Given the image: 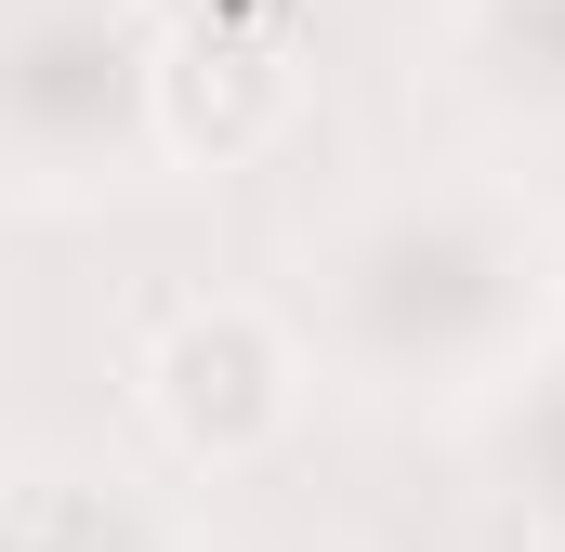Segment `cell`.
Masks as SVG:
<instances>
[{"mask_svg":"<svg viewBox=\"0 0 565 552\" xmlns=\"http://www.w3.org/2000/svg\"><path fill=\"white\" fill-rule=\"evenodd\" d=\"M553 289L565 264L513 184L422 171V184L342 198L302 237V342L369 395H487L540 355Z\"/></svg>","mask_w":565,"mask_h":552,"instance_id":"6da1fadb","label":"cell"},{"mask_svg":"<svg viewBox=\"0 0 565 552\" xmlns=\"http://www.w3.org/2000/svg\"><path fill=\"white\" fill-rule=\"evenodd\" d=\"M0 119L26 184H106L158 158V13L132 0H26L13 13V66H0Z\"/></svg>","mask_w":565,"mask_h":552,"instance_id":"7a4b0ae2","label":"cell"},{"mask_svg":"<svg viewBox=\"0 0 565 552\" xmlns=\"http://www.w3.org/2000/svg\"><path fill=\"white\" fill-rule=\"evenodd\" d=\"M302 119V0H171L158 13V158L237 171Z\"/></svg>","mask_w":565,"mask_h":552,"instance_id":"3957f363","label":"cell"},{"mask_svg":"<svg viewBox=\"0 0 565 552\" xmlns=\"http://www.w3.org/2000/svg\"><path fill=\"white\" fill-rule=\"evenodd\" d=\"M145 421L198 460V474H250L264 447H289L302 421V329L264 302H184L145 342Z\"/></svg>","mask_w":565,"mask_h":552,"instance_id":"277c9868","label":"cell"},{"mask_svg":"<svg viewBox=\"0 0 565 552\" xmlns=\"http://www.w3.org/2000/svg\"><path fill=\"white\" fill-rule=\"evenodd\" d=\"M447 53L487 106L565 132V0H447Z\"/></svg>","mask_w":565,"mask_h":552,"instance_id":"5b68a950","label":"cell"},{"mask_svg":"<svg viewBox=\"0 0 565 552\" xmlns=\"http://www.w3.org/2000/svg\"><path fill=\"white\" fill-rule=\"evenodd\" d=\"M473 447H487V474H500L513 513H553L565 527V342H540L513 382L473 395Z\"/></svg>","mask_w":565,"mask_h":552,"instance_id":"8992f818","label":"cell"},{"mask_svg":"<svg viewBox=\"0 0 565 552\" xmlns=\"http://www.w3.org/2000/svg\"><path fill=\"white\" fill-rule=\"evenodd\" d=\"M13 552H145V527H132V500H119V487L26 474V487H13Z\"/></svg>","mask_w":565,"mask_h":552,"instance_id":"52a82bcc","label":"cell"},{"mask_svg":"<svg viewBox=\"0 0 565 552\" xmlns=\"http://www.w3.org/2000/svg\"><path fill=\"white\" fill-rule=\"evenodd\" d=\"M132 13H145V0H132Z\"/></svg>","mask_w":565,"mask_h":552,"instance_id":"ba28073f","label":"cell"}]
</instances>
